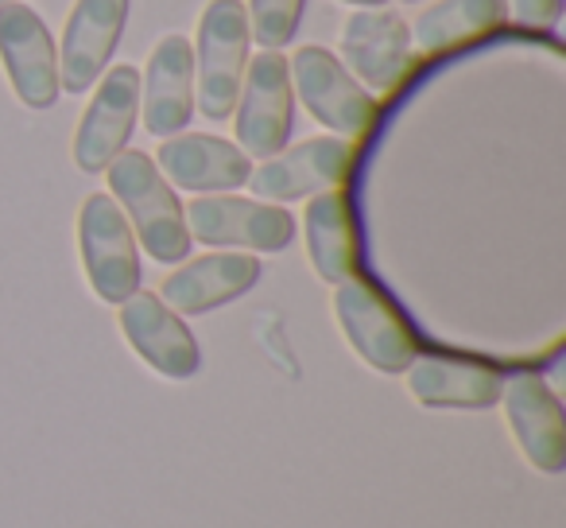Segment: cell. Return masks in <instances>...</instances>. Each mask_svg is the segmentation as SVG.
Returning <instances> with one entry per match:
<instances>
[{
	"instance_id": "1",
	"label": "cell",
	"mask_w": 566,
	"mask_h": 528,
	"mask_svg": "<svg viewBox=\"0 0 566 528\" xmlns=\"http://www.w3.org/2000/svg\"><path fill=\"white\" fill-rule=\"evenodd\" d=\"M105 172H109L113 203L125 210L128 226L136 229L148 257H156L159 265H179L190 252L187 214H182L179 195L167 187L156 159L136 148H125Z\"/></svg>"
},
{
	"instance_id": "2",
	"label": "cell",
	"mask_w": 566,
	"mask_h": 528,
	"mask_svg": "<svg viewBox=\"0 0 566 528\" xmlns=\"http://www.w3.org/2000/svg\"><path fill=\"white\" fill-rule=\"evenodd\" d=\"M334 315L365 365L377 373H403L419 358V339L392 296L365 277L338 284L334 292Z\"/></svg>"
},
{
	"instance_id": "3",
	"label": "cell",
	"mask_w": 566,
	"mask_h": 528,
	"mask_svg": "<svg viewBox=\"0 0 566 528\" xmlns=\"http://www.w3.org/2000/svg\"><path fill=\"white\" fill-rule=\"evenodd\" d=\"M249 17L241 0H210L198 24V110L210 121L233 117L249 66Z\"/></svg>"
},
{
	"instance_id": "4",
	"label": "cell",
	"mask_w": 566,
	"mask_h": 528,
	"mask_svg": "<svg viewBox=\"0 0 566 528\" xmlns=\"http://www.w3.org/2000/svg\"><path fill=\"white\" fill-rule=\"evenodd\" d=\"M78 249L86 280L102 303H125L140 292V252L125 210L113 195H90L78 214Z\"/></svg>"
},
{
	"instance_id": "5",
	"label": "cell",
	"mask_w": 566,
	"mask_h": 528,
	"mask_svg": "<svg viewBox=\"0 0 566 528\" xmlns=\"http://www.w3.org/2000/svg\"><path fill=\"white\" fill-rule=\"evenodd\" d=\"M237 141L244 156L268 159L287 148L295 121V90L287 59L264 51L256 63L244 66L241 97H237Z\"/></svg>"
},
{
	"instance_id": "6",
	"label": "cell",
	"mask_w": 566,
	"mask_h": 528,
	"mask_svg": "<svg viewBox=\"0 0 566 528\" xmlns=\"http://www.w3.org/2000/svg\"><path fill=\"white\" fill-rule=\"evenodd\" d=\"M357 167V141L346 136H315L303 141L287 152L268 156L249 175V187L268 203H295V198H311L334 190L354 175Z\"/></svg>"
},
{
	"instance_id": "7",
	"label": "cell",
	"mask_w": 566,
	"mask_h": 528,
	"mask_svg": "<svg viewBox=\"0 0 566 528\" xmlns=\"http://www.w3.org/2000/svg\"><path fill=\"white\" fill-rule=\"evenodd\" d=\"M187 229L202 245H241L256 252H280L295 241V218L280 203H256L237 195H202L187 206Z\"/></svg>"
},
{
	"instance_id": "8",
	"label": "cell",
	"mask_w": 566,
	"mask_h": 528,
	"mask_svg": "<svg viewBox=\"0 0 566 528\" xmlns=\"http://www.w3.org/2000/svg\"><path fill=\"white\" fill-rule=\"evenodd\" d=\"M292 90L315 121L338 136L361 141L377 121V102L349 79V71L326 48H300L292 59Z\"/></svg>"
},
{
	"instance_id": "9",
	"label": "cell",
	"mask_w": 566,
	"mask_h": 528,
	"mask_svg": "<svg viewBox=\"0 0 566 528\" xmlns=\"http://www.w3.org/2000/svg\"><path fill=\"white\" fill-rule=\"evenodd\" d=\"M140 117V71L133 63L109 66L102 74L94 102L86 105L74 133V164L86 175H97L128 148V136Z\"/></svg>"
},
{
	"instance_id": "10",
	"label": "cell",
	"mask_w": 566,
	"mask_h": 528,
	"mask_svg": "<svg viewBox=\"0 0 566 528\" xmlns=\"http://www.w3.org/2000/svg\"><path fill=\"white\" fill-rule=\"evenodd\" d=\"M0 63L28 110H51L59 102L55 43L28 4H0Z\"/></svg>"
},
{
	"instance_id": "11",
	"label": "cell",
	"mask_w": 566,
	"mask_h": 528,
	"mask_svg": "<svg viewBox=\"0 0 566 528\" xmlns=\"http://www.w3.org/2000/svg\"><path fill=\"white\" fill-rule=\"evenodd\" d=\"M342 66L365 86L392 94L411 71V28L392 9H361L342 28Z\"/></svg>"
},
{
	"instance_id": "12",
	"label": "cell",
	"mask_w": 566,
	"mask_h": 528,
	"mask_svg": "<svg viewBox=\"0 0 566 528\" xmlns=\"http://www.w3.org/2000/svg\"><path fill=\"white\" fill-rule=\"evenodd\" d=\"M117 319H120L125 342L159 373V377L187 381L198 373L202 354H198L195 334L187 331V323H182L159 296L133 292L125 303H120Z\"/></svg>"
},
{
	"instance_id": "13",
	"label": "cell",
	"mask_w": 566,
	"mask_h": 528,
	"mask_svg": "<svg viewBox=\"0 0 566 528\" xmlns=\"http://www.w3.org/2000/svg\"><path fill=\"white\" fill-rule=\"evenodd\" d=\"M504 416L512 439L524 458L543 474H558L566 466V416L558 396L535 373H516L501 385Z\"/></svg>"
},
{
	"instance_id": "14",
	"label": "cell",
	"mask_w": 566,
	"mask_h": 528,
	"mask_svg": "<svg viewBox=\"0 0 566 528\" xmlns=\"http://www.w3.org/2000/svg\"><path fill=\"white\" fill-rule=\"evenodd\" d=\"M128 24V0H78L66 17L63 55H59V90L86 94L102 79L105 63Z\"/></svg>"
},
{
	"instance_id": "15",
	"label": "cell",
	"mask_w": 566,
	"mask_h": 528,
	"mask_svg": "<svg viewBox=\"0 0 566 528\" xmlns=\"http://www.w3.org/2000/svg\"><path fill=\"white\" fill-rule=\"evenodd\" d=\"M144 128L159 141L182 133L195 113V48L187 35H164L151 48L140 86Z\"/></svg>"
},
{
	"instance_id": "16",
	"label": "cell",
	"mask_w": 566,
	"mask_h": 528,
	"mask_svg": "<svg viewBox=\"0 0 566 528\" xmlns=\"http://www.w3.org/2000/svg\"><path fill=\"white\" fill-rule=\"evenodd\" d=\"M408 393L423 408H462L481 412L501 401V370L478 358H454V354H427L408 365Z\"/></svg>"
},
{
	"instance_id": "17",
	"label": "cell",
	"mask_w": 566,
	"mask_h": 528,
	"mask_svg": "<svg viewBox=\"0 0 566 528\" xmlns=\"http://www.w3.org/2000/svg\"><path fill=\"white\" fill-rule=\"evenodd\" d=\"M260 280V260L249 252H210L164 280L159 300L175 315H206L213 308H226L237 296H244Z\"/></svg>"
},
{
	"instance_id": "18",
	"label": "cell",
	"mask_w": 566,
	"mask_h": 528,
	"mask_svg": "<svg viewBox=\"0 0 566 528\" xmlns=\"http://www.w3.org/2000/svg\"><path fill=\"white\" fill-rule=\"evenodd\" d=\"M307 252L311 269L326 284H346L361 277V226H357V206L346 190H323L307 203Z\"/></svg>"
},
{
	"instance_id": "19",
	"label": "cell",
	"mask_w": 566,
	"mask_h": 528,
	"mask_svg": "<svg viewBox=\"0 0 566 528\" xmlns=\"http://www.w3.org/2000/svg\"><path fill=\"white\" fill-rule=\"evenodd\" d=\"M156 167L179 190H195V195L244 187L252 175V159L244 156L237 144L221 141V136H206V133L167 136V141L159 144Z\"/></svg>"
},
{
	"instance_id": "20",
	"label": "cell",
	"mask_w": 566,
	"mask_h": 528,
	"mask_svg": "<svg viewBox=\"0 0 566 528\" xmlns=\"http://www.w3.org/2000/svg\"><path fill=\"white\" fill-rule=\"evenodd\" d=\"M504 20H509V0H439V4L419 12L411 35L423 51L439 55V51H450L458 43H470L478 35L493 32Z\"/></svg>"
},
{
	"instance_id": "21",
	"label": "cell",
	"mask_w": 566,
	"mask_h": 528,
	"mask_svg": "<svg viewBox=\"0 0 566 528\" xmlns=\"http://www.w3.org/2000/svg\"><path fill=\"white\" fill-rule=\"evenodd\" d=\"M303 4L307 0H249V9H244L249 35H256V43L268 51L283 48L295 35V28H300Z\"/></svg>"
},
{
	"instance_id": "22",
	"label": "cell",
	"mask_w": 566,
	"mask_h": 528,
	"mask_svg": "<svg viewBox=\"0 0 566 528\" xmlns=\"http://www.w3.org/2000/svg\"><path fill=\"white\" fill-rule=\"evenodd\" d=\"M527 28H555L563 17V0H509Z\"/></svg>"
},
{
	"instance_id": "23",
	"label": "cell",
	"mask_w": 566,
	"mask_h": 528,
	"mask_svg": "<svg viewBox=\"0 0 566 528\" xmlns=\"http://www.w3.org/2000/svg\"><path fill=\"white\" fill-rule=\"evenodd\" d=\"M346 4H365V9H380V4H388V0H346Z\"/></svg>"
},
{
	"instance_id": "24",
	"label": "cell",
	"mask_w": 566,
	"mask_h": 528,
	"mask_svg": "<svg viewBox=\"0 0 566 528\" xmlns=\"http://www.w3.org/2000/svg\"><path fill=\"white\" fill-rule=\"evenodd\" d=\"M0 4H9V0H0Z\"/></svg>"
}]
</instances>
